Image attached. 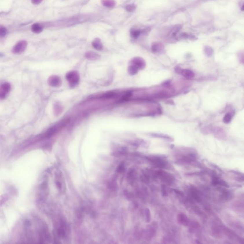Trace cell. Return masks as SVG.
<instances>
[{
	"label": "cell",
	"instance_id": "2",
	"mask_svg": "<svg viewBox=\"0 0 244 244\" xmlns=\"http://www.w3.org/2000/svg\"><path fill=\"white\" fill-rule=\"evenodd\" d=\"M155 175L158 178H160L162 182L166 184L167 185H172L174 182V177L172 175H170V174L166 173L164 170H158L155 173Z\"/></svg>",
	"mask_w": 244,
	"mask_h": 244
},
{
	"label": "cell",
	"instance_id": "4",
	"mask_svg": "<svg viewBox=\"0 0 244 244\" xmlns=\"http://www.w3.org/2000/svg\"><path fill=\"white\" fill-rule=\"evenodd\" d=\"M48 83L51 87H57L62 85V80L58 76L53 75L49 77Z\"/></svg>",
	"mask_w": 244,
	"mask_h": 244
},
{
	"label": "cell",
	"instance_id": "12",
	"mask_svg": "<svg viewBox=\"0 0 244 244\" xmlns=\"http://www.w3.org/2000/svg\"><path fill=\"white\" fill-rule=\"evenodd\" d=\"M102 3L103 5L107 8H112L115 4V0H102Z\"/></svg>",
	"mask_w": 244,
	"mask_h": 244
},
{
	"label": "cell",
	"instance_id": "14",
	"mask_svg": "<svg viewBox=\"0 0 244 244\" xmlns=\"http://www.w3.org/2000/svg\"><path fill=\"white\" fill-rule=\"evenodd\" d=\"M151 136H154L155 137L161 138L162 139H166L168 140L173 141V139L170 137V136L166 135H160V134H151Z\"/></svg>",
	"mask_w": 244,
	"mask_h": 244
},
{
	"label": "cell",
	"instance_id": "1",
	"mask_svg": "<svg viewBox=\"0 0 244 244\" xmlns=\"http://www.w3.org/2000/svg\"><path fill=\"white\" fill-rule=\"evenodd\" d=\"M146 159L152 165L160 168H166L165 167H167L168 165V163L163 157L158 155L147 156Z\"/></svg>",
	"mask_w": 244,
	"mask_h": 244
},
{
	"label": "cell",
	"instance_id": "23",
	"mask_svg": "<svg viewBox=\"0 0 244 244\" xmlns=\"http://www.w3.org/2000/svg\"><path fill=\"white\" fill-rule=\"evenodd\" d=\"M7 32V30L4 27H1L0 28V35L1 37H3L6 35Z\"/></svg>",
	"mask_w": 244,
	"mask_h": 244
},
{
	"label": "cell",
	"instance_id": "7",
	"mask_svg": "<svg viewBox=\"0 0 244 244\" xmlns=\"http://www.w3.org/2000/svg\"><path fill=\"white\" fill-rule=\"evenodd\" d=\"M177 220L180 224L184 225H186V226L190 225V223H191L186 215L184 214L183 213H180L178 214Z\"/></svg>",
	"mask_w": 244,
	"mask_h": 244
},
{
	"label": "cell",
	"instance_id": "19",
	"mask_svg": "<svg viewBox=\"0 0 244 244\" xmlns=\"http://www.w3.org/2000/svg\"><path fill=\"white\" fill-rule=\"evenodd\" d=\"M232 119V115L230 113H227L224 116L223 118V121L225 124H228Z\"/></svg>",
	"mask_w": 244,
	"mask_h": 244
},
{
	"label": "cell",
	"instance_id": "28",
	"mask_svg": "<svg viewBox=\"0 0 244 244\" xmlns=\"http://www.w3.org/2000/svg\"><path fill=\"white\" fill-rule=\"evenodd\" d=\"M43 0H32V3L34 4H39L42 2Z\"/></svg>",
	"mask_w": 244,
	"mask_h": 244
},
{
	"label": "cell",
	"instance_id": "13",
	"mask_svg": "<svg viewBox=\"0 0 244 244\" xmlns=\"http://www.w3.org/2000/svg\"><path fill=\"white\" fill-rule=\"evenodd\" d=\"M85 57L89 59H96L98 58L99 55L93 52H88L85 54Z\"/></svg>",
	"mask_w": 244,
	"mask_h": 244
},
{
	"label": "cell",
	"instance_id": "8",
	"mask_svg": "<svg viewBox=\"0 0 244 244\" xmlns=\"http://www.w3.org/2000/svg\"><path fill=\"white\" fill-rule=\"evenodd\" d=\"M190 193H191L192 197L195 200H196L197 202H200L201 201L200 195L199 193L196 188L192 187L190 189Z\"/></svg>",
	"mask_w": 244,
	"mask_h": 244
},
{
	"label": "cell",
	"instance_id": "18",
	"mask_svg": "<svg viewBox=\"0 0 244 244\" xmlns=\"http://www.w3.org/2000/svg\"><path fill=\"white\" fill-rule=\"evenodd\" d=\"M145 217H146V222H149L151 220V213L149 209L146 208L145 210Z\"/></svg>",
	"mask_w": 244,
	"mask_h": 244
},
{
	"label": "cell",
	"instance_id": "16",
	"mask_svg": "<svg viewBox=\"0 0 244 244\" xmlns=\"http://www.w3.org/2000/svg\"><path fill=\"white\" fill-rule=\"evenodd\" d=\"M115 95H116V93L114 92H107V93H104V95H102L101 97L103 98H111L115 97Z\"/></svg>",
	"mask_w": 244,
	"mask_h": 244
},
{
	"label": "cell",
	"instance_id": "10",
	"mask_svg": "<svg viewBox=\"0 0 244 244\" xmlns=\"http://www.w3.org/2000/svg\"><path fill=\"white\" fill-rule=\"evenodd\" d=\"M32 30L35 34H40L43 30V27L39 23H35L32 26Z\"/></svg>",
	"mask_w": 244,
	"mask_h": 244
},
{
	"label": "cell",
	"instance_id": "15",
	"mask_svg": "<svg viewBox=\"0 0 244 244\" xmlns=\"http://www.w3.org/2000/svg\"><path fill=\"white\" fill-rule=\"evenodd\" d=\"M141 31L140 30H136V29H132L131 30V34L132 37L134 38H137L141 34Z\"/></svg>",
	"mask_w": 244,
	"mask_h": 244
},
{
	"label": "cell",
	"instance_id": "17",
	"mask_svg": "<svg viewBox=\"0 0 244 244\" xmlns=\"http://www.w3.org/2000/svg\"><path fill=\"white\" fill-rule=\"evenodd\" d=\"M134 63H135V66H136L137 67H141L142 66H143V60L140 59L139 58L138 59H135L134 60Z\"/></svg>",
	"mask_w": 244,
	"mask_h": 244
},
{
	"label": "cell",
	"instance_id": "26",
	"mask_svg": "<svg viewBox=\"0 0 244 244\" xmlns=\"http://www.w3.org/2000/svg\"><path fill=\"white\" fill-rule=\"evenodd\" d=\"M162 193L164 196H167V192L166 189V186L164 185L162 186Z\"/></svg>",
	"mask_w": 244,
	"mask_h": 244
},
{
	"label": "cell",
	"instance_id": "29",
	"mask_svg": "<svg viewBox=\"0 0 244 244\" xmlns=\"http://www.w3.org/2000/svg\"><path fill=\"white\" fill-rule=\"evenodd\" d=\"M241 10L243 11H244V3L243 5V6H242V7Z\"/></svg>",
	"mask_w": 244,
	"mask_h": 244
},
{
	"label": "cell",
	"instance_id": "9",
	"mask_svg": "<svg viewBox=\"0 0 244 244\" xmlns=\"http://www.w3.org/2000/svg\"><path fill=\"white\" fill-rule=\"evenodd\" d=\"M92 45L96 50L100 51L102 49V45L100 39L96 38L92 43Z\"/></svg>",
	"mask_w": 244,
	"mask_h": 244
},
{
	"label": "cell",
	"instance_id": "20",
	"mask_svg": "<svg viewBox=\"0 0 244 244\" xmlns=\"http://www.w3.org/2000/svg\"><path fill=\"white\" fill-rule=\"evenodd\" d=\"M137 68H138L135 65L130 66L129 68V71L130 74H135L137 73Z\"/></svg>",
	"mask_w": 244,
	"mask_h": 244
},
{
	"label": "cell",
	"instance_id": "6",
	"mask_svg": "<svg viewBox=\"0 0 244 244\" xmlns=\"http://www.w3.org/2000/svg\"><path fill=\"white\" fill-rule=\"evenodd\" d=\"M11 90V85L8 82H5L2 84L1 87L0 91V96L1 98H3Z\"/></svg>",
	"mask_w": 244,
	"mask_h": 244
},
{
	"label": "cell",
	"instance_id": "5",
	"mask_svg": "<svg viewBox=\"0 0 244 244\" xmlns=\"http://www.w3.org/2000/svg\"><path fill=\"white\" fill-rule=\"evenodd\" d=\"M27 43L25 41H21L18 42L14 46L12 51L14 54H20L24 51L27 47Z\"/></svg>",
	"mask_w": 244,
	"mask_h": 244
},
{
	"label": "cell",
	"instance_id": "25",
	"mask_svg": "<svg viewBox=\"0 0 244 244\" xmlns=\"http://www.w3.org/2000/svg\"><path fill=\"white\" fill-rule=\"evenodd\" d=\"M132 92H128V93H127L126 94H125L124 96H123V97H122V100H127L130 97H131V96H132Z\"/></svg>",
	"mask_w": 244,
	"mask_h": 244
},
{
	"label": "cell",
	"instance_id": "27",
	"mask_svg": "<svg viewBox=\"0 0 244 244\" xmlns=\"http://www.w3.org/2000/svg\"><path fill=\"white\" fill-rule=\"evenodd\" d=\"M172 190H173V191L175 194H177L178 195H180V196H184L183 193L182 192L180 191V190H177V189H173Z\"/></svg>",
	"mask_w": 244,
	"mask_h": 244
},
{
	"label": "cell",
	"instance_id": "21",
	"mask_svg": "<svg viewBox=\"0 0 244 244\" xmlns=\"http://www.w3.org/2000/svg\"><path fill=\"white\" fill-rule=\"evenodd\" d=\"M124 168H125V166H124V164L121 163L119 165L116 169V172L118 173H122L124 171Z\"/></svg>",
	"mask_w": 244,
	"mask_h": 244
},
{
	"label": "cell",
	"instance_id": "24",
	"mask_svg": "<svg viewBox=\"0 0 244 244\" xmlns=\"http://www.w3.org/2000/svg\"><path fill=\"white\" fill-rule=\"evenodd\" d=\"M135 6L134 4H129L126 7L127 11L129 12H132L135 10Z\"/></svg>",
	"mask_w": 244,
	"mask_h": 244
},
{
	"label": "cell",
	"instance_id": "3",
	"mask_svg": "<svg viewBox=\"0 0 244 244\" xmlns=\"http://www.w3.org/2000/svg\"><path fill=\"white\" fill-rule=\"evenodd\" d=\"M66 79L71 87H74L78 84L80 76L77 71H71L66 74Z\"/></svg>",
	"mask_w": 244,
	"mask_h": 244
},
{
	"label": "cell",
	"instance_id": "11",
	"mask_svg": "<svg viewBox=\"0 0 244 244\" xmlns=\"http://www.w3.org/2000/svg\"><path fill=\"white\" fill-rule=\"evenodd\" d=\"M181 74L184 77L188 78H192L195 76V74L193 71L189 70H183L181 71Z\"/></svg>",
	"mask_w": 244,
	"mask_h": 244
},
{
	"label": "cell",
	"instance_id": "22",
	"mask_svg": "<svg viewBox=\"0 0 244 244\" xmlns=\"http://www.w3.org/2000/svg\"><path fill=\"white\" fill-rule=\"evenodd\" d=\"M162 47V45L160 43H155L152 45V50L153 51L157 52L158 49L161 48Z\"/></svg>",
	"mask_w": 244,
	"mask_h": 244
}]
</instances>
